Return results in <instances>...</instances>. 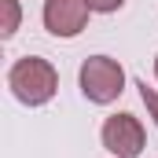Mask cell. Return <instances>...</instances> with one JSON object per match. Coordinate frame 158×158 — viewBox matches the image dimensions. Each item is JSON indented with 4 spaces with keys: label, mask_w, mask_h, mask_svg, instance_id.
Instances as JSON below:
<instances>
[{
    "label": "cell",
    "mask_w": 158,
    "mask_h": 158,
    "mask_svg": "<svg viewBox=\"0 0 158 158\" xmlns=\"http://www.w3.org/2000/svg\"><path fill=\"white\" fill-rule=\"evenodd\" d=\"M103 147L118 158H136L143 151V125L132 114H110L103 121Z\"/></svg>",
    "instance_id": "3957f363"
},
{
    "label": "cell",
    "mask_w": 158,
    "mask_h": 158,
    "mask_svg": "<svg viewBox=\"0 0 158 158\" xmlns=\"http://www.w3.org/2000/svg\"><path fill=\"white\" fill-rule=\"evenodd\" d=\"M7 85L15 92V99H22L26 107H40L55 96L59 88V74L48 59H37V55H26L19 59L11 70H7Z\"/></svg>",
    "instance_id": "6da1fadb"
},
{
    "label": "cell",
    "mask_w": 158,
    "mask_h": 158,
    "mask_svg": "<svg viewBox=\"0 0 158 158\" xmlns=\"http://www.w3.org/2000/svg\"><path fill=\"white\" fill-rule=\"evenodd\" d=\"M155 77H158V55H155Z\"/></svg>",
    "instance_id": "ba28073f"
},
{
    "label": "cell",
    "mask_w": 158,
    "mask_h": 158,
    "mask_svg": "<svg viewBox=\"0 0 158 158\" xmlns=\"http://www.w3.org/2000/svg\"><path fill=\"white\" fill-rule=\"evenodd\" d=\"M0 11H4V26H0V37H11L19 30V0H0Z\"/></svg>",
    "instance_id": "5b68a950"
},
{
    "label": "cell",
    "mask_w": 158,
    "mask_h": 158,
    "mask_svg": "<svg viewBox=\"0 0 158 158\" xmlns=\"http://www.w3.org/2000/svg\"><path fill=\"white\" fill-rule=\"evenodd\" d=\"M121 85H125V70H121L118 59H110V55L85 59V66H81V92H85V99L114 103L121 96Z\"/></svg>",
    "instance_id": "7a4b0ae2"
},
{
    "label": "cell",
    "mask_w": 158,
    "mask_h": 158,
    "mask_svg": "<svg viewBox=\"0 0 158 158\" xmlns=\"http://www.w3.org/2000/svg\"><path fill=\"white\" fill-rule=\"evenodd\" d=\"M88 0H44V26L55 37H77L88 22Z\"/></svg>",
    "instance_id": "277c9868"
},
{
    "label": "cell",
    "mask_w": 158,
    "mask_h": 158,
    "mask_svg": "<svg viewBox=\"0 0 158 158\" xmlns=\"http://www.w3.org/2000/svg\"><path fill=\"white\" fill-rule=\"evenodd\" d=\"M136 88H140V99H143L147 114H151L155 125H158V92H155V88H147V81H136Z\"/></svg>",
    "instance_id": "8992f818"
},
{
    "label": "cell",
    "mask_w": 158,
    "mask_h": 158,
    "mask_svg": "<svg viewBox=\"0 0 158 158\" xmlns=\"http://www.w3.org/2000/svg\"><path fill=\"white\" fill-rule=\"evenodd\" d=\"M125 0H88V7L92 11H103V15H110V11H118Z\"/></svg>",
    "instance_id": "52a82bcc"
}]
</instances>
